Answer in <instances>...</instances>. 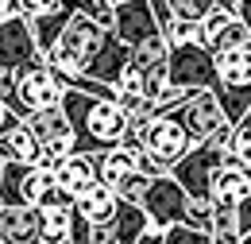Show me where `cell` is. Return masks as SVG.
Listing matches in <instances>:
<instances>
[{"mask_svg":"<svg viewBox=\"0 0 251 244\" xmlns=\"http://www.w3.org/2000/svg\"><path fill=\"white\" fill-rule=\"evenodd\" d=\"M228 155H232L236 163L251 167V128H244V124H232V148H228Z\"/></svg>","mask_w":251,"mask_h":244,"instance_id":"cell-26","label":"cell"},{"mask_svg":"<svg viewBox=\"0 0 251 244\" xmlns=\"http://www.w3.org/2000/svg\"><path fill=\"white\" fill-rule=\"evenodd\" d=\"M131 244H162V233H158V229H147L143 237H135Z\"/></svg>","mask_w":251,"mask_h":244,"instance_id":"cell-34","label":"cell"},{"mask_svg":"<svg viewBox=\"0 0 251 244\" xmlns=\"http://www.w3.org/2000/svg\"><path fill=\"white\" fill-rule=\"evenodd\" d=\"M240 124H244V128H251V109L244 113V121H240Z\"/></svg>","mask_w":251,"mask_h":244,"instance_id":"cell-35","label":"cell"},{"mask_svg":"<svg viewBox=\"0 0 251 244\" xmlns=\"http://www.w3.org/2000/svg\"><path fill=\"white\" fill-rule=\"evenodd\" d=\"M240 244H251V233H240Z\"/></svg>","mask_w":251,"mask_h":244,"instance_id":"cell-36","label":"cell"},{"mask_svg":"<svg viewBox=\"0 0 251 244\" xmlns=\"http://www.w3.org/2000/svg\"><path fill=\"white\" fill-rule=\"evenodd\" d=\"M236 221H240V233H251V198L236 202Z\"/></svg>","mask_w":251,"mask_h":244,"instance_id":"cell-31","label":"cell"},{"mask_svg":"<svg viewBox=\"0 0 251 244\" xmlns=\"http://www.w3.org/2000/svg\"><path fill=\"white\" fill-rule=\"evenodd\" d=\"M166 113H174L178 121L186 124V132H189V140H193V144L209 140L217 128L228 124V117H224L220 101L213 97V90H193L182 105H174V109H166Z\"/></svg>","mask_w":251,"mask_h":244,"instance_id":"cell-8","label":"cell"},{"mask_svg":"<svg viewBox=\"0 0 251 244\" xmlns=\"http://www.w3.org/2000/svg\"><path fill=\"white\" fill-rule=\"evenodd\" d=\"M16 8H20L24 20H35V16H47V12L62 8V0H16Z\"/></svg>","mask_w":251,"mask_h":244,"instance_id":"cell-29","label":"cell"},{"mask_svg":"<svg viewBox=\"0 0 251 244\" xmlns=\"http://www.w3.org/2000/svg\"><path fill=\"white\" fill-rule=\"evenodd\" d=\"M236 16L244 20V28H248V35H251V0H240V8H236Z\"/></svg>","mask_w":251,"mask_h":244,"instance_id":"cell-33","label":"cell"},{"mask_svg":"<svg viewBox=\"0 0 251 244\" xmlns=\"http://www.w3.org/2000/svg\"><path fill=\"white\" fill-rule=\"evenodd\" d=\"M112 35L127 47H139L162 31H158L155 12H151L147 0H120V4H112Z\"/></svg>","mask_w":251,"mask_h":244,"instance_id":"cell-9","label":"cell"},{"mask_svg":"<svg viewBox=\"0 0 251 244\" xmlns=\"http://www.w3.org/2000/svg\"><path fill=\"white\" fill-rule=\"evenodd\" d=\"M135 171L139 175H147V179H158V175H166V167L158 163L151 152H135Z\"/></svg>","mask_w":251,"mask_h":244,"instance_id":"cell-30","label":"cell"},{"mask_svg":"<svg viewBox=\"0 0 251 244\" xmlns=\"http://www.w3.org/2000/svg\"><path fill=\"white\" fill-rule=\"evenodd\" d=\"M93 159H97V183L108 186L112 194L120 190V183H124V179H131V175H135V155L124 152V148H108V152L93 155Z\"/></svg>","mask_w":251,"mask_h":244,"instance_id":"cell-16","label":"cell"},{"mask_svg":"<svg viewBox=\"0 0 251 244\" xmlns=\"http://www.w3.org/2000/svg\"><path fill=\"white\" fill-rule=\"evenodd\" d=\"M209 198H213V202H224V206H236V202L251 198V167L236 163V159L228 155V159L220 163L217 171H213Z\"/></svg>","mask_w":251,"mask_h":244,"instance_id":"cell-13","label":"cell"},{"mask_svg":"<svg viewBox=\"0 0 251 244\" xmlns=\"http://www.w3.org/2000/svg\"><path fill=\"white\" fill-rule=\"evenodd\" d=\"M147 186H151V179L135 171L131 179H124V183H120L116 198H120V202H131V206H139V202H143V194H147Z\"/></svg>","mask_w":251,"mask_h":244,"instance_id":"cell-27","label":"cell"},{"mask_svg":"<svg viewBox=\"0 0 251 244\" xmlns=\"http://www.w3.org/2000/svg\"><path fill=\"white\" fill-rule=\"evenodd\" d=\"M62 113L70 121V128H74V152H81V155H100L108 148H120V140L127 132L124 109L116 101H108V97L66 90Z\"/></svg>","mask_w":251,"mask_h":244,"instance_id":"cell-1","label":"cell"},{"mask_svg":"<svg viewBox=\"0 0 251 244\" xmlns=\"http://www.w3.org/2000/svg\"><path fill=\"white\" fill-rule=\"evenodd\" d=\"M162 244H213V241H209V233H197V229L178 221V225L162 229Z\"/></svg>","mask_w":251,"mask_h":244,"instance_id":"cell-25","label":"cell"},{"mask_svg":"<svg viewBox=\"0 0 251 244\" xmlns=\"http://www.w3.org/2000/svg\"><path fill=\"white\" fill-rule=\"evenodd\" d=\"M166 82L178 90H213L217 74H213V55L201 43H186V47H170L166 55Z\"/></svg>","mask_w":251,"mask_h":244,"instance_id":"cell-5","label":"cell"},{"mask_svg":"<svg viewBox=\"0 0 251 244\" xmlns=\"http://www.w3.org/2000/svg\"><path fill=\"white\" fill-rule=\"evenodd\" d=\"M116 202H120V198H116L108 186L93 183L74 198V210H77V217H85L89 225H100V221H108V217L116 214Z\"/></svg>","mask_w":251,"mask_h":244,"instance_id":"cell-17","label":"cell"},{"mask_svg":"<svg viewBox=\"0 0 251 244\" xmlns=\"http://www.w3.org/2000/svg\"><path fill=\"white\" fill-rule=\"evenodd\" d=\"M209 241L213 244H240V221H236V206L217 202L213 210V225H209Z\"/></svg>","mask_w":251,"mask_h":244,"instance_id":"cell-21","label":"cell"},{"mask_svg":"<svg viewBox=\"0 0 251 244\" xmlns=\"http://www.w3.org/2000/svg\"><path fill=\"white\" fill-rule=\"evenodd\" d=\"M197 43L209 51V55H220V51H232V47H248L251 35L244 28V20L236 12H209L201 24H197Z\"/></svg>","mask_w":251,"mask_h":244,"instance_id":"cell-11","label":"cell"},{"mask_svg":"<svg viewBox=\"0 0 251 244\" xmlns=\"http://www.w3.org/2000/svg\"><path fill=\"white\" fill-rule=\"evenodd\" d=\"M213 210H217V202H213L209 194L189 198V202H186V214H182V225L197 229V233H209V225H213Z\"/></svg>","mask_w":251,"mask_h":244,"instance_id":"cell-23","label":"cell"},{"mask_svg":"<svg viewBox=\"0 0 251 244\" xmlns=\"http://www.w3.org/2000/svg\"><path fill=\"white\" fill-rule=\"evenodd\" d=\"M0 244H39V210L0 206Z\"/></svg>","mask_w":251,"mask_h":244,"instance_id":"cell-14","label":"cell"},{"mask_svg":"<svg viewBox=\"0 0 251 244\" xmlns=\"http://www.w3.org/2000/svg\"><path fill=\"white\" fill-rule=\"evenodd\" d=\"M93 183H97V159L93 155L74 152L54 167V186H58L62 194H70V198H77L85 186H93Z\"/></svg>","mask_w":251,"mask_h":244,"instance_id":"cell-15","label":"cell"},{"mask_svg":"<svg viewBox=\"0 0 251 244\" xmlns=\"http://www.w3.org/2000/svg\"><path fill=\"white\" fill-rule=\"evenodd\" d=\"M70 16H74V4H70V0H62V8H54V12H47V16L27 20V24H31V35H35L39 55H47V51L54 47V39L62 35V28L70 24Z\"/></svg>","mask_w":251,"mask_h":244,"instance_id":"cell-18","label":"cell"},{"mask_svg":"<svg viewBox=\"0 0 251 244\" xmlns=\"http://www.w3.org/2000/svg\"><path fill=\"white\" fill-rule=\"evenodd\" d=\"M35 210H39V241L43 244H66L70 241L74 221H77V210H74V198L70 194H62L54 186Z\"/></svg>","mask_w":251,"mask_h":244,"instance_id":"cell-10","label":"cell"},{"mask_svg":"<svg viewBox=\"0 0 251 244\" xmlns=\"http://www.w3.org/2000/svg\"><path fill=\"white\" fill-rule=\"evenodd\" d=\"M35 55H39V47H35L31 24L24 16H12L8 24H0V70H16V66L31 62Z\"/></svg>","mask_w":251,"mask_h":244,"instance_id":"cell-12","label":"cell"},{"mask_svg":"<svg viewBox=\"0 0 251 244\" xmlns=\"http://www.w3.org/2000/svg\"><path fill=\"white\" fill-rule=\"evenodd\" d=\"M193 148V140H189L186 124L178 121L174 113H155L151 121H147V140H143V152H151L170 171L174 163H182Z\"/></svg>","mask_w":251,"mask_h":244,"instance_id":"cell-6","label":"cell"},{"mask_svg":"<svg viewBox=\"0 0 251 244\" xmlns=\"http://www.w3.org/2000/svg\"><path fill=\"white\" fill-rule=\"evenodd\" d=\"M186 202H189V194L182 190V186L174 183L170 175H158V179H151L147 194H143V202H139V210L147 214L151 229L162 233V229H170V225H178V221H182Z\"/></svg>","mask_w":251,"mask_h":244,"instance_id":"cell-7","label":"cell"},{"mask_svg":"<svg viewBox=\"0 0 251 244\" xmlns=\"http://www.w3.org/2000/svg\"><path fill=\"white\" fill-rule=\"evenodd\" d=\"M213 74H217L213 97L220 101L228 124H240L251 109V43L213 55Z\"/></svg>","mask_w":251,"mask_h":244,"instance_id":"cell-2","label":"cell"},{"mask_svg":"<svg viewBox=\"0 0 251 244\" xmlns=\"http://www.w3.org/2000/svg\"><path fill=\"white\" fill-rule=\"evenodd\" d=\"M4 163H8V159H4V155H0V175H4Z\"/></svg>","mask_w":251,"mask_h":244,"instance_id":"cell-37","label":"cell"},{"mask_svg":"<svg viewBox=\"0 0 251 244\" xmlns=\"http://www.w3.org/2000/svg\"><path fill=\"white\" fill-rule=\"evenodd\" d=\"M224 159H228V152H224L220 144H213V140H201V144H193V148H189V155L182 159V163H174L166 175L182 186L189 198H201V194H209L213 171H217Z\"/></svg>","mask_w":251,"mask_h":244,"instance_id":"cell-4","label":"cell"},{"mask_svg":"<svg viewBox=\"0 0 251 244\" xmlns=\"http://www.w3.org/2000/svg\"><path fill=\"white\" fill-rule=\"evenodd\" d=\"M0 155L8 159V163H35L39 159V144H35V136L27 132V124H12L4 136H0Z\"/></svg>","mask_w":251,"mask_h":244,"instance_id":"cell-19","label":"cell"},{"mask_svg":"<svg viewBox=\"0 0 251 244\" xmlns=\"http://www.w3.org/2000/svg\"><path fill=\"white\" fill-rule=\"evenodd\" d=\"M74 8L100 28H112V0H74Z\"/></svg>","mask_w":251,"mask_h":244,"instance_id":"cell-24","label":"cell"},{"mask_svg":"<svg viewBox=\"0 0 251 244\" xmlns=\"http://www.w3.org/2000/svg\"><path fill=\"white\" fill-rule=\"evenodd\" d=\"M54 190V171L35 163H4L0 175V206H39Z\"/></svg>","mask_w":251,"mask_h":244,"instance_id":"cell-3","label":"cell"},{"mask_svg":"<svg viewBox=\"0 0 251 244\" xmlns=\"http://www.w3.org/2000/svg\"><path fill=\"white\" fill-rule=\"evenodd\" d=\"M12 16H20V8H16V0H0V24H8Z\"/></svg>","mask_w":251,"mask_h":244,"instance_id":"cell-32","label":"cell"},{"mask_svg":"<svg viewBox=\"0 0 251 244\" xmlns=\"http://www.w3.org/2000/svg\"><path fill=\"white\" fill-rule=\"evenodd\" d=\"M170 47H186V43H197V24H189V20H174L166 35H162Z\"/></svg>","mask_w":251,"mask_h":244,"instance_id":"cell-28","label":"cell"},{"mask_svg":"<svg viewBox=\"0 0 251 244\" xmlns=\"http://www.w3.org/2000/svg\"><path fill=\"white\" fill-rule=\"evenodd\" d=\"M39 244H43V241H39Z\"/></svg>","mask_w":251,"mask_h":244,"instance_id":"cell-39","label":"cell"},{"mask_svg":"<svg viewBox=\"0 0 251 244\" xmlns=\"http://www.w3.org/2000/svg\"><path fill=\"white\" fill-rule=\"evenodd\" d=\"M166 55H170V43L162 39V35H155V39H147V43H139V47H131V66L135 70H155V66H162L166 62Z\"/></svg>","mask_w":251,"mask_h":244,"instance_id":"cell-22","label":"cell"},{"mask_svg":"<svg viewBox=\"0 0 251 244\" xmlns=\"http://www.w3.org/2000/svg\"><path fill=\"white\" fill-rule=\"evenodd\" d=\"M174 20H189V24H201L209 12H236L240 0H166Z\"/></svg>","mask_w":251,"mask_h":244,"instance_id":"cell-20","label":"cell"},{"mask_svg":"<svg viewBox=\"0 0 251 244\" xmlns=\"http://www.w3.org/2000/svg\"><path fill=\"white\" fill-rule=\"evenodd\" d=\"M0 74H4V70H0Z\"/></svg>","mask_w":251,"mask_h":244,"instance_id":"cell-38","label":"cell"}]
</instances>
